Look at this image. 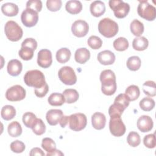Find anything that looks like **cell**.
Returning a JSON list of instances; mask_svg holds the SVG:
<instances>
[{"mask_svg":"<svg viewBox=\"0 0 156 156\" xmlns=\"http://www.w3.org/2000/svg\"><path fill=\"white\" fill-rule=\"evenodd\" d=\"M24 81L27 86L35 88H40L46 83L43 73L37 69L27 71L24 76Z\"/></svg>","mask_w":156,"mask_h":156,"instance_id":"obj_1","label":"cell"},{"mask_svg":"<svg viewBox=\"0 0 156 156\" xmlns=\"http://www.w3.org/2000/svg\"><path fill=\"white\" fill-rule=\"evenodd\" d=\"M99 33L106 38H112L118 32V25L113 20L108 18L101 20L98 24Z\"/></svg>","mask_w":156,"mask_h":156,"instance_id":"obj_2","label":"cell"},{"mask_svg":"<svg viewBox=\"0 0 156 156\" xmlns=\"http://www.w3.org/2000/svg\"><path fill=\"white\" fill-rule=\"evenodd\" d=\"M4 32L7 38L12 41H18L23 37L21 27L14 21H7L4 27Z\"/></svg>","mask_w":156,"mask_h":156,"instance_id":"obj_3","label":"cell"},{"mask_svg":"<svg viewBox=\"0 0 156 156\" xmlns=\"http://www.w3.org/2000/svg\"><path fill=\"white\" fill-rule=\"evenodd\" d=\"M139 16L147 21H153L156 18V9L147 1H140L137 7Z\"/></svg>","mask_w":156,"mask_h":156,"instance_id":"obj_4","label":"cell"},{"mask_svg":"<svg viewBox=\"0 0 156 156\" xmlns=\"http://www.w3.org/2000/svg\"><path fill=\"white\" fill-rule=\"evenodd\" d=\"M108 4L113 11L115 16L118 18L126 17L130 11L129 4L121 0H110L108 2Z\"/></svg>","mask_w":156,"mask_h":156,"instance_id":"obj_5","label":"cell"},{"mask_svg":"<svg viewBox=\"0 0 156 156\" xmlns=\"http://www.w3.org/2000/svg\"><path fill=\"white\" fill-rule=\"evenodd\" d=\"M87 124V116L81 113H74L69 116V127L74 131H80L85 129Z\"/></svg>","mask_w":156,"mask_h":156,"instance_id":"obj_6","label":"cell"},{"mask_svg":"<svg viewBox=\"0 0 156 156\" xmlns=\"http://www.w3.org/2000/svg\"><path fill=\"white\" fill-rule=\"evenodd\" d=\"M59 79L65 85H73L77 82V76L74 69L68 66L62 67L58 73Z\"/></svg>","mask_w":156,"mask_h":156,"instance_id":"obj_7","label":"cell"},{"mask_svg":"<svg viewBox=\"0 0 156 156\" xmlns=\"http://www.w3.org/2000/svg\"><path fill=\"white\" fill-rule=\"evenodd\" d=\"M109 129L110 133L115 136H121L125 133L126 128L121 118V116H110Z\"/></svg>","mask_w":156,"mask_h":156,"instance_id":"obj_8","label":"cell"},{"mask_svg":"<svg viewBox=\"0 0 156 156\" xmlns=\"http://www.w3.org/2000/svg\"><path fill=\"white\" fill-rule=\"evenodd\" d=\"M26 94V90L22 86L15 85L7 90L5 98L9 101H20L25 98Z\"/></svg>","mask_w":156,"mask_h":156,"instance_id":"obj_9","label":"cell"},{"mask_svg":"<svg viewBox=\"0 0 156 156\" xmlns=\"http://www.w3.org/2000/svg\"><path fill=\"white\" fill-rule=\"evenodd\" d=\"M21 20L23 24L26 27H33L35 26L38 22V12L31 9H26L21 13Z\"/></svg>","mask_w":156,"mask_h":156,"instance_id":"obj_10","label":"cell"},{"mask_svg":"<svg viewBox=\"0 0 156 156\" xmlns=\"http://www.w3.org/2000/svg\"><path fill=\"white\" fill-rule=\"evenodd\" d=\"M89 26L83 20H79L73 23L71 26V31L74 35L80 38L85 37L88 32Z\"/></svg>","mask_w":156,"mask_h":156,"instance_id":"obj_11","label":"cell"},{"mask_svg":"<svg viewBox=\"0 0 156 156\" xmlns=\"http://www.w3.org/2000/svg\"><path fill=\"white\" fill-rule=\"evenodd\" d=\"M52 63V53L47 49H43L38 52L37 63L43 68H49Z\"/></svg>","mask_w":156,"mask_h":156,"instance_id":"obj_12","label":"cell"},{"mask_svg":"<svg viewBox=\"0 0 156 156\" xmlns=\"http://www.w3.org/2000/svg\"><path fill=\"white\" fill-rule=\"evenodd\" d=\"M152 119L147 115L141 116L137 121V127L142 132H147L153 127Z\"/></svg>","mask_w":156,"mask_h":156,"instance_id":"obj_13","label":"cell"},{"mask_svg":"<svg viewBox=\"0 0 156 156\" xmlns=\"http://www.w3.org/2000/svg\"><path fill=\"white\" fill-rule=\"evenodd\" d=\"M63 116V112L59 109H51L48 111L46 118L48 124L51 126L57 125Z\"/></svg>","mask_w":156,"mask_h":156,"instance_id":"obj_14","label":"cell"},{"mask_svg":"<svg viewBox=\"0 0 156 156\" xmlns=\"http://www.w3.org/2000/svg\"><path fill=\"white\" fill-rule=\"evenodd\" d=\"M98 60L104 65H110L114 63L115 61V55L109 50H105L100 52L98 54Z\"/></svg>","mask_w":156,"mask_h":156,"instance_id":"obj_15","label":"cell"},{"mask_svg":"<svg viewBox=\"0 0 156 156\" xmlns=\"http://www.w3.org/2000/svg\"><path fill=\"white\" fill-rule=\"evenodd\" d=\"M23 65L21 62L17 59H13L9 62L7 66L8 73L12 76H17L22 71Z\"/></svg>","mask_w":156,"mask_h":156,"instance_id":"obj_16","label":"cell"},{"mask_svg":"<svg viewBox=\"0 0 156 156\" xmlns=\"http://www.w3.org/2000/svg\"><path fill=\"white\" fill-rule=\"evenodd\" d=\"M106 123L105 116L100 112H95L91 116V124L93 127L97 130L104 128Z\"/></svg>","mask_w":156,"mask_h":156,"instance_id":"obj_17","label":"cell"},{"mask_svg":"<svg viewBox=\"0 0 156 156\" xmlns=\"http://www.w3.org/2000/svg\"><path fill=\"white\" fill-rule=\"evenodd\" d=\"M101 85H108L116 83V76L113 71L110 69H105L100 74Z\"/></svg>","mask_w":156,"mask_h":156,"instance_id":"obj_18","label":"cell"},{"mask_svg":"<svg viewBox=\"0 0 156 156\" xmlns=\"http://www.w3.org/2000/svg\"><path fill=\"white\" fill-rule=\"evenodd\" d=\"M90 10L93 16L99 17L105 13V5L101 1H95L90 4Z\"/></svg>","mask_w":156,"mask_h":156,"instance_id":"obj_19","label":"cell"},{"mask_svg":"<svg viewBox=\"0 0 156 156\" xmlns=\"http://www.w3.org/2000/svg\"><path fill=\"white\" fill-rule=\"evenodd\" d=\"M90 58V51L86 48L77 49L74 54V58L76 62L80 64L85 63Z\"/></svg>","mask_w":156,"mask_h":156,"instance_id":"obj_20","label":"cell"},{"mask_svg":"<svg viewBox=\"0 0 156 156\" xmlns=\"http://www.w3.org/2000/svg\"><path fill=\"white\" fill-rule=\"evenodd\" d=\"M1 11L3 14L7 16H16L19 12L18 7L12 2H6L2 5Z\"/></svg>","mask_w":156,"mask_h":156,"instance_id":"obj_21","label":"cell"},{"mask_svg":"<svg viewBox=\"0 0 156 156\" xmlns=\"http://www.w3.org/2000/svg\"><path fill=\"white\" fill-rule=\"evenodd\" d=\"M66 10L73 15L80 13L82 10V4L80 1L76 0L68 1L65 5Z\"/></svg>","mask_w":156,"mask_h":156,"instance_id":"obj_22","label":"cell"},{"mask_svg":"<svg viewBox=\"0 0 156 156\" xmlns=\"http://www.w3.org/2000/svg\"><path fill=\"white\" fill-rule=\"evenodd\" d=\"M71 55V51L66 48H62L56 52V59L60 63H65L68 62Z\"/></svg>","mask_w":156,"mask_h":156,"instance_id":"obj_23","label":"cell"},{"mask_svg":"<svg viewBox=\"0 0 156 156\" xmlns=\"http://www.w3.org/2000/svg\"><path fill=\"white\" fill-rule=\"evenodd\" d=\"M149 45L147 39L144 37H138L133 39L132 41V47L135 50L141 51L145 50Z\"/></svg>","mask_w":156,"mask_h":156,"instance_id":"obj_24","label":"cell"},{"mask_svg":"<svg viewBox=\"0 0 156 156\" xmlns=\"http://www.w3.org/2000/svg\"><path fill=\"white\" fill-rule=\"evenodd\" d=\"M63 94L65 99V102L68 104H73L76 102L79 97V93L75 89L68 88L64 90Z\"/></svg>","mask_w":156,"mask_h":156,"instance_id":"obj_25","label":"cell"},{"mask_svg":"<svg viewBox=\"0 0 156 156\" xmlns=\"http://www.w3.org/2000/svg\"><path fill=\"white\" fill-rule=\"evenodd\" d=\"M48 101L51 105L61 106L65 103V99L63 94L53 93L49 96Z\"/></svg>","mask_w":156,"mask_h":156,"instance_id":"obj_26","label":"cell"},{"mask_svg":"<svg viewBox=\"0 0 156 156\" xmlns=\"http://www.w3.org/2000/svg\"><path fill=\"white\" fill-rule=\"evenodd\" d=\"M7 131L10 136L18 137L22 133V127L18 121H13L8 125Z\"/></svg>","mask_w":156,"mask_h":156,"instance_id":"obj_27","label":"cell"},{"mask_svg":"<svg viewBox=\"0 0 156 156\" xmlns=\"http://www.w3.org/2000/svg\"><path fill=\"white\" fill-rule=\"evenodd\" d=\"M1 115L2 119H4V120L9 121L15 116L16 110L12 105H4L1 109Z\"/></svg>","mask_w":156,"mask_h":156,"instance_id":"obj_28","label":"cell"},{"mask_svg":"<svg viewBox=\"0 0 156 156\" xmlns=\"http://www.w3.org/2000/svg\"><path fill=\"white\" fill-rule=\"evenodd\" d=\"M130 29L132 34L136 37H140L144 32L143 24L138 20H133L130 25Z\"/></svg>","mask_w":156,"mask_h":156,"instance_id":"obj_29","label":"cell"},{"mask_svg":"<svg viewBox=\"0 0 156 156\" xmlns=\"http://www.w3.org/2000/svg\"><path fill=\"white\" fill-rule=\"evenodd\" d=\"M125 94L127 95L130 101H133L139 98L140 94V91L138 86L135 85H131L126 88L125 91Z\"/></svg>","mask_w":156,"mask_h":156,"instance_id":"obj_30","label":"cell"},{"mask_svg":"<svg viewBox=\"0 0 156 156\" xmlns=\"http://www.w3.org/2000/svg\"><path fill=\"white\" fill-rule=\"evenodd\" d=\"M143 90L145 94L150 97H154L156 95L155 83L152 80L146 81L143 85Z\"/></svg>","mask_w":156,"mask_h":156,"instance_id":"obj_31","label":"cell"},{"mask_svg":"<svg viewBox=\"0 0 156 156\" xmlns=\"http://www.w3.org/2000/svg\"><path fill=\"white\" fill-rule=\"evenodd\" d=\"M126 65L129 70L135 71L140 69L141 65V61L139 57L135 55L132 56L127 59Z\"/></svg>","mask_w":156,"mask_h":156,"instance_id":"obj_32","label":"cell"},{"mask_svg":"<svg viewBox=\"0 0 156 156\" xmlns=\"http://www.w3.org/2000/svg\"><path fill=\"white\" fill-rule=\"evenodd\" d=\"M113 46L115 50L124 51L129 48V41L124 37H119L113 41Z\"/></svg>","mask_w":156,"mask_h":156,"instance_id":"obj_33","label":"cell"},{"mask_svg":"<svg viewBox=\"0 0 156 156\" xmlns=\"http://www.w3.org/2000/svg\"><path fill=\"white\" fill-rule=\"evenodd\" d=\"M140 107L141 109L145 112H149L152 110L155 107V101L153 99L149 97L143 98L140 101Z\"/></svg>","mask_w":156,"mask_h":156,"instance_id":"obj_34","label":"cell"},{"mask_svg":"<svg viewBox=\"0 0 156 156\" xmlns=\"http://www.w3.org/2000/svg\"><path fill=\"white\" fill-rule=\"evenodd\" d=\"M23 122L24 126L28 128H32L35 122L37 120V117L35 114L32 112H26L23 115Z\"/></svg>","mask_w":156,"mask_h":156,"instance_id":"obj_35","label":"cell"},{"mask_svg":"<svg viewBox=\"0 0 156 156\" xmlns=\"http://www.w3.org/2000/svg\"><path fill=\"white\" fill-rule=\"evenodd\" d=\"M34 133L37 135H43L46 131V126L42 119L40 118H37L36 121L31 128Z\"/></svg>","mask_w":156,"mask_h":156,"instance_id":"obj_36","label":"cell"},{"mask_svg":"<svg viewBox=\"0 0 156 156\" xmlns=\"http://www.w3.org/2000/svg\"><path fill=\"white\" fill-rule=\"evenodd\" d=\"M127 141L128 144L132 147H136L141 143V138L139 134L134 131L130 132L127 138Z\"/></svg>","mask_w":156,"mask_h":156,"instance_id":"obj_37","label":"cell"},{"mask_svg":"<svg viewBox=\"0 0 156 156\" xmlns=\"http://www.w3.org/2000/svg\"><path fill=\"white\" fill-rule=\"evenodd\" d=\"M129 99L125 93H121L118 94L114 101V104L118 105L124 110L129 105Z\"/></svg>","mask_w":156,"mask_h":156,"instance_id":"obj_38","label":"cell"},{"mask_svg":"<svg viewBox=\"0 0 156 156\" xmlns=\"http://www.w3.org/2000/svg\"><path fill=\"white\" fill-rule=\"evenodd\" d=\"M41 147L48 152H51L56 149V144L54 141L50 138H44L42 140Z\"/></svg>","mask_w":156,"mask_h":156,"instance_id":"obj_39","label":"cell"},{"mask_svg":"<svg viewBox=\"0 0 156 156\" xmlns=\"http://www.w3.org/2000/svg\"><path fill=\"white\" fill-rule=\"evenodd\" d=\"M87 43L88 46L93 49H98L102 45V40L96 35L90 36L88 39Z\"/></svg>","mask_w":156,"mask_h":156,"instance_id":"obj_40","label":"cell"},{"mask_svg":"<svg viewBox=\"0 0 156 156\" xmlns=\"http://www.w3.org/2000/svg\"><path fill=\"white\" fill-rule=\"evenodd\" d=\"M34 50L27 47H21L18 52L19 56L24 60H29L34 56Z\"/></svg>","mask_w":156,"mask_h":156,"instance_id":"obj_41","label":"cell"},{"mask_svg":"<svg viewBox=\"0 0 156 156\" xmlns=\"http://www.w3.org/2000/svg\"><path fill=\"white\" fill-rule=\"evenodd\" d=\"M62 2L61 0H48L46 1V7L51 12H57L62 7Z\"/></svg>","mask_w":156,"mask_h":156,"instance_id":"obj_42","label":"cell"},{"mask_svg":"<svg viewBox=\"0 0 156 156\" xmlns=\"http://www.w3.org/2000/svg\"><path fill=\"white\" fill-rule=\"evenodd\" d=\"M10 147L11 151L15 153H21L26 148L24 143L20 140H16L12 142Z\"/></svg>","mask_w":156,"mask_h":156,"instance_id":"obj_43","label":"cell"},{"mask_svg":"<svg viewBox=\"0 0 156 156\" xmlns=\"http://www.w3.org/2000/svg\"><path fill=\"white\" fill-rule=\"evenodd\" d=\"M143 143L144 146L149 149L154 148L156 146V140L155 134H148L144 137Z\"/></svg>","mask_w":156,"mask_h":156,"instance_id":"obj_44","label":"cell"},{"mask_svg":"<svg viewBox=\"0 0 156 156\" xmlns=\"http://www.w3.org/2000/svg\"><path fill=\"white\" fill-rule=\"evenodd\" d=\"M124 111V108H122L118 105L113 103V104L111 105L108 108V114L110 116H121Z\"/></svg>","mask_w":156,"mask_h":156,"instance_id":"obj_45","label":"cell"},{"mask_svg":"<svg viewBox=\"0 0 156 156\" xmlns=\"http://www.w3.org/2000/svg\"><path fill=\"white\" fill-rule=\"evenodd\" d=\"M26 9H31L37 12H40L42 9V2L40 0H30L26 3Z\"/></svg>","mask_w":156,"mask_h":156,"instance_id":"obj_46","label":"cell"},{"mask_svg":"<svg viewBox=\"0 0 156 156\" xmlns=\"http://www.w3.org/2000/svg\"><path fill=\"white\" fill-rule=\"evenodd\" d=\"M116 90V82L108 85H101L102 92L107 96L113 94Z\"/></svg>","mask_w":156,"mask_h":156,"instance_id":"obj_47","label":"cell"},{"mask_svg":"<svg viewBox=\"0 0 156 156\" xmlns=\"http://www.w3.org/2000/svg\"><path fill=\"white\" fill-rule=\"evenodd\" d=\"M21 47H27L35 51L37 48V42L34 38H27L22 42Z\"/></svg>","mask_w":156,"mask_h":156,"instance_id":"obj_48","label":"cell"},{"mask_svg":"<svg viewBox=\"0 0 156 156\" xmlns=\"http://www.w3.org/2000/svg\"><path fill=\"white\" fill-rule=\"evenodd\" d=\"M49 91V87L47 83H46L43 87L35 88V94L38 98H43L46 95Z\"/></svg>","mask_w":156,"mask_h":156,"instance_id":"obj_49","label":"cell"},{"mask_svg":"<svg viewBox=\"0 0 156 156\" xmlns=\"http://www.w3.org/2000/svg\"><path fill=\"white\" fill-rule=\"evenodd\" d=\"M44 155H45V154L39 147H34V148H32L30 150V153H29V155H30V156H32V155H41V156H43Z\"/></svg>","mask_w":156,"mask_h":156,"instance_id":"obj_50","label":"cell"},{"mask_svg":"<svg viewBox=\"0 0 156 156\" xmlns=\"http://www.w3.org/2000/svg\"><path fill=\"white\" fill-rule=\"evenodd\" d=\"M68 119H69V116H65L63 115L62 116V118H61L59 124L60 125V126L62 128L65 127V126L68 124Z\"/></svg>","mask_w":156,"mask_h":156,"instance_id":"obj_51","label":"cell"},{"mask_svg":"<svg viewBox=\"0 0 156 156\" xmlns=\"http://www.w3.org/2000/svg\"><path fill=\"white\" fill-rule=\"evenodd\" d=\"M64 155V154L63 153H62L60 151H59V150H57V149H55V150H54V151H52V152H48L47 154H46V155L47 156H50V155Z\"/></svg>","mask_w":156,"mask_h":156,"instance_id":"obj_52","label":"cell"}]
</instances>
